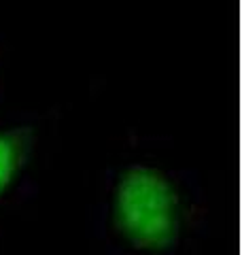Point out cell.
Instances as JSON below:
<instances>
[{"instance_id":"obj_2","label":"cell","mask_w":242,"mask_h":255,"mask_svg":"<svg viewBox=\"0 0 242 255\" xmlns=\"http://www.w3.org/2000/svg\"><path fill=\"white\" fill-rule=\"evenodd\" d=\"M43 119L34 113H0V221L36 194Z\"/></svg>"},{"instance_id":"obj_1","label":"cell","mask_w":242,"mask_h":255,"mask_svg":"<svg viewBox=\"0 0 242 255\" xmlns=\"http://www.w3.org/2000/svg\"><path fill=\"white\" fill-rule=\"evenodd\" d=\"M206 228L202 177L153 159L109 166L87 211V230L102 255H185Z\"/></svg>"},{"instance_id":"obj_3","label":"cell","mask_w":242,"mask_h":255,"mask_svg":"<svg viewBox=\"0 0 242 255\" xmlns=\"http://www.w3.org/2000/svg\"><path fill=\"white\" fill-rule=\"evenodd\" d=\"M4 87H6V55H4V41L0 36V102L4 100Z\"/></svg>"}]
</instances>
